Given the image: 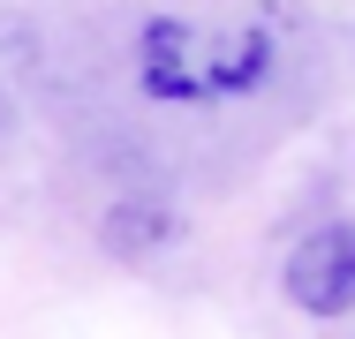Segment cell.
<instances>
[{"instance_id":"6da1fadb","label":"cell","mask_w":355,"mask_h":339,"mask_svg":"<svg viewBox=\"0 0 355 339\" xmlns=\"http://www.w3.org/2000/svg\"><path fill=\"white\" fill-rule=\"evenodd\" d=\"M272 75V38L265 30H205L182 15L144 23V91L174 106H212L242 98Z\"/></svg>"},{"instance_id":"7a4b0ae2","label":"cell","mask_w":355,"mask_h":339,"mask_svg":"<svg viewBox=\"0 0 355 339\" xmlns=\"http://www.w3.org/2000/svg\"><path fill=\"white\" fill-rule=\"evenodd\" d=\"M280 286H287V302L310 309V317H340V309H355V226H348V219L310 226V234L287 249Z\"/></svg>"}]
</instances>
